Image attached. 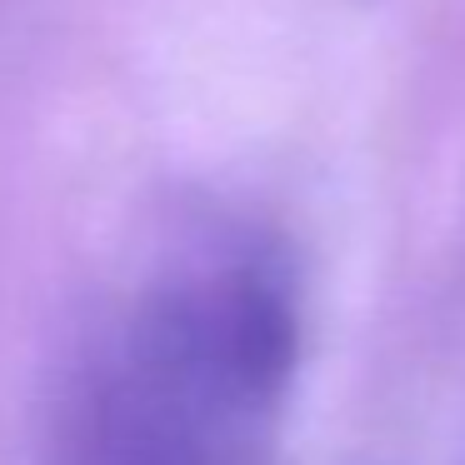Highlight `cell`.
Masks as SVG:
<instances>
[{
    "instance_id": "1",
    "label": "cell",
    "mask_w": 465,
    "mask_h": 465,
    "mask_svg": "<svg viewBox=\"0 0 465 465\" xmlns=\"http://www.w3.org/2000/svg\"><path fill=\"white\" fill-rule=\"evenodd\" d=\"M301 331V275L271 231L175 225L51 365L45 465H265Z\"/></svg>"
}]
</instances>
